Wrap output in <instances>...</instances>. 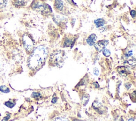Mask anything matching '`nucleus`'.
<instances>
[{
	"mask_svg": "<svg viewBox=\"0 0 136 121\" xmlns=\"http://www.w3.org/2000/svg\"><path fill=\"white\" fill-rule=\"evenodd\" d=\"M48 56V50L43 45L35 48L28 60L29 68L32 71H37L44 64Z\"/></svg>",
	"mask_w": 136,
	"mask_h": 121,
	"instance_id": "obj_1",
	"label": "nucleus"
},
{
	"mask_svg": "<svg viewBox=\"0 0 136 121\" xmlns=\"http://www.w3.org/2000/svg\"><path fill=\"white\" fill-rule=\"evenodd\" d=\"M64 52L62 51H56L51 55L50 62L57 67H60L64 61Z\"/></svg>",
	"mask_w": 136,
	"mask_h": 121,
	"instance_id": "obj_2",
	"label": "nucleus"
},
{
	"mask_svg": "<svg viewBox=\"0 0 136 121\" xmlns=\"http://www.w3.org/2000/svg\"><path fill=\"white\" fill-rule=\"evenodd\" d=\"M23 43L24 48L28 52H31L34 49V41L29 34H25L23 36Z\"/></svg>",
	"mask_w": 136,
	"mask_h": 121,
	"instance_id": "obj_3",
	"label": "nucleus"
},
{
	"mask_svg": "<svg viewBox=\"0 0 136 121\" xmlns=\"http://www.w3.org/2000/svg\"><path fill=\"white\" fill-rule=\"evenodd\" d=\"M108 44V41L106 40H99L95 44L94 47L96 51L98 52H101L105 49Z\"/></svg>",
	"mask_w": 136,
	"mask_h": 121,
	"instance_id": "obj_4",
	"label": "nucleus"
},
{
	"mask_svg": "<svg viewBox=\"0 0 136 121\" xmlns=\"http://www.w3.org/2000/svg\"><path fill=\"white\" fill-rule=\"evenodd\" d=\"M55 9L59 11H61L64 8V2L62 0H55L54 2Z\"/></svg>",
	"mask_w": 136,
	"mask_h": 121,
	"instance_id": "obj_5",
	"label": "nucleus"
},
{
	"mask_svg": "<svg viewBox=\"0 0 136 121\" xmlns=\"http://www.w3.org/2000/svg\"><path fill=\"white\" fill-rule=\"evenodd\" d=\"M97 40V36L95 34H92L89 36L87 39V43L88 44L92 46L95 45V44L96 43V41Z\"/></svg>",
	"mask_w": 136,
	"mask_h": 121,
	"instance_id": "obj_6",
	"label": "nucleus"
},
{
	"mask_svg": "<svg viewBox=\"0 0 136 121\" xmlns=\"http://www.w3.org/2000/svg\"><path fill=\"white\" fill-rule=\"evenodd\" d=\"M75 42V40L72 37H67L65 38L63 46L65 47H68L70 46H72L73 43Z\"/></svg>",
	"mask_w": 136,
	"mask_h": 121,
	"instance_id": "obj_7",
	"label": "nucleus"
},
{
	"mask_svg": "<svg viewBox=\"0 0 136 121\" xmlns=\"http://www.w3.org/2000/svg\"><path fill=\"white\" fill-rule=\"evenodd\" d=\"M94 23L97 28H100V27H102L104 26V24L105 23V21L103 19L99 18L95 20L94 21Z\"/></svg>",
	"mask_w": 136,
	"mask_h": 121,
	"instance_id": "obj_8",
	"label": "nucleus"
},
{
	"mask_svg": "<svg viewBox=\"0 0 136 121\" xmlns=\"http://www.w3.org/2000/svg\"><path fill=\"white\" fill-rule=\"evenodd\" d=\"M27 0H15V4L17 6H23L25 5Z\"/></svg>",
	"mask_w": 136,
	"mask_h": 121,
	"instance_id": "obj_9",
	"label": "nucleus"
},
{
	"mask_svg": "<svg viewBox=\"0 0 136 121\" xmlns=\"http://www.w3.org/2000/svg\"><path fill=\"white\" fill-rule=\"evenodd\" d=\"M0 91L3 93H9L10 91V90L9 88L5 86H0Z\"/></svg>",
	"mask_w": 136,
	"mask_h": 121,
	"instance_id": "obj_10",
	"label": "nucleus"
},
{
	"mask_svg": "<svg viewBox=\"0 0 136 121\" xmlns=\"http://www.w3.org/2000/svg\"><path fill=\"white\" fill-rule=\"evenodd\" d=\"M119 70H118L119 73H120V74H121V75H127V71L125 67H119Z\"/></svg>",
	"mask_w": 136,
	"mask_h": 121,
	"instance_id": "obj_11",
	"label": "nucleus"
},
{
	"mask_svg": "<svg viewBox=\"0 0 136 121\" xmlns=\"http://www.w3.org/2000/svg\"><path fill=\"white\" fill-rule=\"evenodd\" d=\"M4 105L6 106L7 107H9V108H12L15 106V104L12 103V101H11L9 100V101H6V102L4 103Z\"/></svg>",
	"mask_w": 136,
	"mask_h": 121,
	"instance_id": "obj_12",
	"label": "nucleus"
},
{
	"mask_svg": "<svg viewBox=\"0 0 136 121\" xmlns=\"http://www.w3.org/2000/svg\"><path fill=\"white\" fill-rule=\"evenodd\" d=\"M103 54L105 57H108L111 55V52L108 50V49L105 48L103 49Z\"/></svg>",
	"mask_w": 136,
	"mask_h": 121,
	"instance_id": "obj_13",
	"label": "nucleus"
},
{
	"mask_svg": "<svg viewBox=\"0 0 136 121\" xmlns=\"http://www.w3.org/2000/svg\"><path fill=\"white\" fill-rule=\"evenodd\" d=\"M7 4V0H0V9H3V8L6 7Z\"/></svg>",
	"mask_w": 136,
	"mask_h": 121,
	"instance_id": "obj_14",
	"label": "nucleus"
},
{
	"mask_svg": "<svg viewBox=\"0 0 136 121\" xmlns=\"http://www.w3.org/2000/svg\"><path fill=\"white\" fill-rule=\"evenodd\" d=\"M31 96H32V97H33L34 98L36 99V98H39L40 97H41V95H40V93L38 92H35L32 93Z\"/></svg>",
	"mask_w": 136,
	"mask_h": 121,
	"instance_id": "obj_15",
	"label": "nucleus"
},
{
	"mask_svg": "<svg viewBox=\"0 0 136 121\" xmlns=\"http://www.w3.org/2000/svg\"><path fill=\"white\" fill-rule=\"evenodd\" d=\"M53 121H69V120L64 119V118H58V119H56Z\"/></svg>",
	"mask_w": 136,
	"mask_h": 121,
	"instance_id": "obj_16",
	"label": "nucleus"
},
{
	"mask_svg": "<svg viewBox=\"0 0 136 121\" xmlns=\"http://www.w3.org/2000/svg\"><path fill=\"white\" fill-rule=\"evenodd\" d=\"M93 72H94V75H96V76H98L99 75V70L97 68H94Z\"/></svg>",
	"mask_w": 136,
	"mask_h": 121,
	"instance_id": "obj_17",
	"label": "nucleus"
},
{
	"mask_svg": "<svg viewBox=\"0 0 136 121\" xmlns=\"http://www.w3.org/2000/svg\"><path fill=\"white\" fill-rule=\"evenodd\" d=\"M130 15L133 18H135L136 16V11L135 10H132L130 12Z\"/></svg>",
	"mask_w": 136,
	"mask_h": 121,
	"instance_id": "obj_18",
	"label": "nucleus"
},
{
	"mask_svg": "<svg viewBox=\"0 0 136 121\" xmlns=\"http://www.w3.org/2000/svg\"><path fill=\"white\" fill-rule=\"evenodd\" d=\"M10 117V114H8L7 116H5V117L4 118L3 120H2V121H8V120L9 119Z\"/></svg>",
	"mask_w": 136,
	"mask_h": 121,
	"instance_id": "obj_19",
	"label": "nucleus"
},
{
	"mask_svg": "<svg viewBox=\"0 0 136 121\" xmlns=\"http://www.w3.org/2000/svg\"><path fill=\"white\" fill-rule=\"evenodd\" d=\"M57 99H58V98H55V97H54V98H53L52 100V102L53 103H55L56 102Z\"/></svg>",
	"mask_w": 136,
	"mask_h": 121,
	"instance_id": "obj_20",
	"label": "nucleus"
},
{
	"mask_svg": "<svg viewBox=\"0 0 136 121\" xmlns=\"http://www.w3.org/2000/svg\"><path fill=\"white\" fill-rule=\"evenodd\" d=\"M128 121H135V120L134 119H132V118H131V119H129Z\"/></svg>",
	"mask_w": 136,
	"mask_h": 121,
	"instance_id": "obj_21",
	"label": "nucleus"
},
{
	"mask_svg": "<svg viewBox=\"0 0 136 121\" xmlns=\"http://www.w3.org/2000/svg\"><path fill=\"white\" fill-rule=\"evenodd\" d=\"M79 121V120H77V121Z\"/></svg>",
	"mask_w": 136,
	"mask_h": 121,
	"instance_id": "obj_22",
	"label": "nucleus"
},
{
	"mask_svg": "<svg viewBox=\"0 0 136 121\" xmlns=\"http://www.w3.org/2000/svg\"><path fill=\"white\" fill-rule=\"evenodd\" d=\"M50 1H51V0H50Z\"/></svg>",
	"mask_w": 136,
	"mask_h": 121,
	"instance_id": "obj_23",
	"label": "nucleus"
}]
</instances>
